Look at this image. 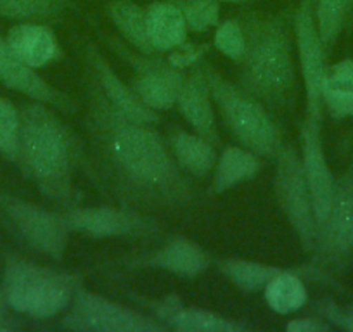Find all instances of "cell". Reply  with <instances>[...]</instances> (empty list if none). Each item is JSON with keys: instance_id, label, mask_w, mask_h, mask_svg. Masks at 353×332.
Here are the masks:
<instances>
[{"instance_id": "obj_1", "label": "cell", "mask_w": 353, "mask_h": 332, "mask_svg": "<svg viewBox=\"0 0 353 332\" xmlns=\"http://www.w3.org/2000/svg\"><path fill=\"white\" fill-rule=\"evenodd\" d=\"M85 104V145L101 191L144 213L175 211L194 201L191 177L179 168L159 132L120 116L88 73Z\"/></svg>"}, {"instance_id": "obj_2", "label": "cell", "mask_w": 353, "mask_h": 332, "mask_svg": "<svg viewBox=\"0 0 353 332\" xmlns=\"http://www.w3.org/2000/svg\"><path fill=\"white\" fill-rule=\"evenodd\" d=\"M21 113L19 168L37 191L50 203L71 208L77 203L78 174L94 180L87 145L68 127L56 110L42 103H26Z\"/></svg>"}, {"instance_id": "obj_3", "label": "cell", "mask_w": 353, "mask_h": 332, "mask_svg": "<svg viewBox=\"0 0 353 332\" xmlns=\"http://www.w3.org/2000/svg\"><path fill=\"white\" fill-rule=\"evenodd\" d=\"M237 19L246 35V50L237 63V85L270 113H293L298 99L293 16L244 12Z\"/></svg>"}, {"instance_id": "obj_4", "label": "cell", "mask_w": 353, "mask_h": 332, "mask_svg": "<svg viewBox=\"0 0 353 332\" xmlns=\"http://www.w3.org/2000/svg\"><path fill=\"white\" fill-rule=\"evenodd\" d=\"M83 286L77 273L63 272L8 253L0 289L14 313L32 320H52L70 308L74 293Z\"/></svg>"}, {"instance_id": "obj_5", "label": "cell", "mask_w": 353, "mask_h": 332, "mask_svg": "<svg viewBox=\"0 0 353 332\" xmlns=\"http://www.w3.org/2000/svg\"><path fill=\"white\" fill-rule=\"evenodd\" d=\"M205 71L215 110L230 137L261 159L274 161L286 144L272 113L213 68L205 64Z\"/></svg>"}, {"instance_id": "obj_6", "label": "cell", "mask_w": 353, "mask_h": 332, "mask_svg": "<svg viewBox=\"0 0 353 332\" xmlns=\"http://www.w3.org/2000/svg\"><path fill=\"white\" fill-rule=\"evenodd\" d=\"M0 222L12 237L37 255L56 263L66 256L71 232L57 211L0 189Z\"/></svg>"}, {"instance_id": "obj_7", "label": "cell", "mask_w": 353, "mask_h": 332, "mask_svg": "<svg viewBox=\"0 0 353 332\" xmlns=\"http://www.w3.org/2000/svg\"><path fill=\"white\" fill-rule=\"evenodd\" d=\"M59 327L74 332H165L154 315L111 301L80 286L70 308L59 317Z\"/></svg>"}, {"instance_id": "obj_8", "label": "cell", "mask_w": 353, "mask_h": 332, "mask_svg": "<svg viewBox=\"0 0 353 332\" xmlns=\"http://www.w3.org/2000/svg\"><path fill=\"white\" fill-rule=\"evenodd\" d=\"M71 234L88 239L158 240L165 230L151 215L128 206H71L59 213Z\"/></svg>"}, {"instance_id": "obj_9", "label": "cell", "mask_w": 353, "mask_h": 332, "mask_svg": "<svg viewBox=\"0 0 353 332\" xmlns=\"http://www.w3.org/2000/svg\"><path fill=\"white\" fill-rule=\"evenodd\" d=\"M274 194L281 211L296 234L305 253H312L317 240L319 225L315 220L314 201L305 177L300 151L293 145H284L276 159Z\"/></svg>"}, {"instance_id": "obj_10", "label": "cell", "mask_w": 353, "mask_h": 332, "mask_svg": "<svg viewBox=\"0 0 353 332\" xmlns=\"http://www.w3.org/2000/svg\"><path fill=\"white\" fill-rule=\"evenodd\" d=\"M353 262V163L336 178L331 209L317 232L312 265L324 273L341 272Z\"/></svg>"}, {"instance_id": "obj_11", "label": "cell", "mask_w": 353, "mask_h": 332, "mask_svg": "<svg viewBox=\"0 0 353 332\" xmlns=\"http://www.w3.org/2000/svg\"><path fill=\"white\" fill-rule=\"evenodd\" d=\"M110 49L134 70L137 76L130 81L142 103L154 111H168L175 106L176 96L185 80V71L173 66L159 52L145 54L132 49L114 37H104Z\"/></svg>"}, {"instance_id": "obj_12", "label": "cell", "mask_w": 353, "mask_h": 332, "mask_svg": "<svg viewBox=\"0 0 353 332\" xmlns=\"http://www.w3.org/2000/svg\"><path fill=\"white\" fill-rule=\"evenodd\" d=\"M293 37L298 66L303 80L307 118L322 121V89L327 73V50L322 43L315 21V0H300V6L293 12Z\"/></svg>"}, {"instance_id": "obj_13", "label": "cell", "mask_w": 353, "mask_h": 332, "mask_svg": "<svg viewBox=\"0 0 353 332\" xmlns=\"http://www.w3.org/2000/svg\"><path fill=\"white\" fill-rule=\"evenodd\" d=\"M0 83L26 99L52 107L61 114L71 116L80 111V106L70 94L54 87L40 76L39 71L19 59L4 37H0Z\"/></svg>"}, {"instance_id": "obj_14", "label": "cell", "mask_w": 353, "mask_h": 332, "mask_svg": "<svg viewBox=\"0 0 353 332\" xmlns=\"http://www.w3.org/2000/svg\"><path fill=\"white\" fill-rule=\"evenodd\" d=\"M83 59L87 64V73L96 80L104 99L120 116L135 121V123L152 125V127L161 123V116L158 111L151 110L142 103L130 83H125L121 80L120 74L113 70V66L97 50V47L87 43L83 47Z\"/></svg>"}, {"instance_id": "obj_15", "label": "cell", "mask_w": 353, "mask_h": 332, "mask_svg": "<svg viewBox=\"0 0 353 332\" xmlns=\"http://www.w3.org/2000/svg\"><path fill=\"white\" fill-rule=\"evenodd\" d=\"M128 270H161L181 279H196L213 267V256L188 237H175L151 253L128 256L120 263Z\"/></svg>"}, {"instance_id": "obj_16", "label": "cell", "mask_w": 353, "mask_h": 332, "mask_svg": "<svg viewBox=\"0 0 353 332\" xmlns=\"http://www.w3.org/2000/svg\"><path fill=\"white\" fill-rule=\"evenodd\" d=\"M321 123L322 121L305 118L300 128V158L312 192L315 220H317L319 227L331 209L336 191V177L329 166L327 156H325Z\"/></svg>"}, {"instance_id": "obj_17", "label": "cell", "mask_w": 353, "mask_h": 332, "mask_svg": "<svg viewBox=\"0 0 353 332\" xmlns=\"http://www.w3.org/2000/svg\"><path fill=\"white\" fill-rule=\"evenodd\" d=\"M175 106L196 134L219 147L220 135L219 127H216L215 104H213L212 92H210L205 64L194 66L191 73L185 76L184 83L179 90V96H176Z\"/></svg>"}, {"instance_id": "obj_18", "label": "cell", "mask_w": 353, "mask_h": 332, "mask_svg": "<svg viewBox=\"0 0 353 332\" xmlns=\"http://www.w3.org/2000/svg\"><path fill=\"white\" fill-rule=\"evenodd\" d=\"M145 307L152 311L161 324L173 331L184 332H241L246 331L248 325L227 318L215 311L198 307H185L173 294L158 301L142 300Z\"/></svg>"}, {"instance_id": "obj_19", "label": "cell", "mask_w": 353, "mask_h": 332, "mask_svg": "<svg viewBox=\"0 0 353 332\" xmlns=\"http://www.w3.org/2000/svg\"><path fill=\"white\" fill-rule=\"evenodd\" d=\"M11 49L33 70H42L64 59L56 32L47 23H18L6 35Z\"/></svg>"}, {"instance_id": "obj_20", "label": "cell", "mask_w": 353, "mask_h": 332, "mask_svg": "<svg viewBox=\"0 0 353 332\" xmlns=\"http://www.w3.org/2000/svg\"><path fill=\"white\" fill-rule=\"evenodd\" d=\"M327 277V273L319 270L312 263L301 269H286L265 286V303L277 315L296 313L308 301V291L303 279L329 282Z\"/></svg>"}, {"instance_id": "obj_21", "label": "cell", "mask_w": 353, "mask_h": 332, "mask_svg": "<svg viewBox=\"0 0 353 332\" xmlns=\"http://www.w3.org/2000/svg\"><path fill=\"white\" fill-rule=\"evenodd\" d=\"M168 149L182 172L189 177L205 178L215 168L216 145L203 138L201 135L191 134L182 128H173L168 134Z\"/></svg>"}, {"instance_id": "obj_22", "label": "cell", "mask_w": 353, "mask_h": 332, "mask_svg": "<svg viewBox=\"0 0 353 332\" xmlns=\"http://www.w3.org/2000/svg\"><path fill=\"white\" fill-rule=\"evenodd\" d=\"M148 37L154 52L166 54L188 42L189 28L181 11L168 0H154L145 8Z\"/></svg>"}, {"instance_id": "obj_23", "label": "cell", "mask_w": 353, "mask_h": 332, "mask_svg": "<svg viewBox=\"0 0 353 332\" xmlns=\"http://www.w3.org/2000/svg\"><path fill=\"white\" fill-rule=\"evenodd\" d=\"M261 158L243 145H227L219 154L213 168L212 191L223 194L237 185L250 182L260 174Z\"/></svg>"}, {"instance_id": "obj_24", "label": "cell", "mask_w": 353, "mask_h": 332, "mask_svg": "<svg viewBox=\"0 0 353 332\" xmlns=\"http://www.w3.org/2000/svg\"><path fill=\"white\" fill-rule=\"evenodd\" d=\"M322 103L332 120L353 116V59H341L327 66Z\"/></svg>"}, {"instance_id": "obj_25", "label": "cell", "mask_w": 353, "mask_h": 332, "mask_svg": "<svg viewBox=\"0 0 353 332\" xmlns=\"http://www.w3.org/2000/svg\"><path fill=\"white\" fill-rule=\"evenodd\" d=\"M104 9L114 28L132 49L145 54L154 52L148 37L145 8L135 4L132 0H110Z\"/></svg>"}, {"instance_id": "obj_26", "label": "cell", "mask_w": 353, "mask_h": 332, "mask_svg": "<svg viewBox=\"0 0 353 332\" xmlns=\"http://www.w3.org/2000/svg\"><path fill=\"white\" fill-rule=\"evenodd\" d=\"M213 267L244 294L263 291L274 277L286 270L283 267L244 258H213Z\"/></svg>"}, {"instance_id": "obj_27", "label": "cell", "mask_w": 353, "mask_h": 332, "mask_svg": "<svg viewBox=\"0 0 353 332\" xmlns=\"http://www.w3.org/2000/svg\"><path fill=\"white\" fill-rule=\"evenodd\" d=\"M66 0H0V18L18 23H56Z\"/></svg>"}, {"instance_id": "obj_28", "label": "cell", "mask_w": 353, "mask_h": 332, "mask_svg": "<svg viewBox=\"0 0 353 332\" xmlns=\"http://www.w3.org/2000/svg\"><path fill=\"white\" fill-rule=\"evenodd\" d=\"M353 0H315V21L327 54L338 42Z\"/></svg>"}, {"instance_id": "obj_29", "label": "cell", "mask_w": 353, "mask_h": 332, "mask_svg": "<svg viewBox=\"0 0 353 332\" xmlns=\"http://www.w3.org/2000/svg\"><path fill=\"white\" fill-rule=\"evenodd\" d=\"M21 145V113L11 101L0 97V158L18 166Z\"/></svg>"}, {"instance_id": "obj_30", "label": "cell", "mask_w": 353, "mask_h": 332, "mask_svg": "<svg viewBox=\"0 0 353 332\" xmlns=\"http://www.w3.org/2000/svg\"><path fill=\"white\" fill-rule=\"evenodd\" d=\"M184 16L191 33H205L220 23L222 4L215 0H168Z\"/></svg>"}, {"instance_id": "obj_31", "label": "cell", "mask_w": 353, "mask_h": 332, "mask_svg": "<svg viewBox=\"0 0 353 332\" xmlns=\"http://www.w3.org/2000/svg\"><path fill=\"white\" fill-rule=\"evenodd\" d=\"M213 45L232 63H239L246 50V35L239 19H225L215 26Z\"/></svg>"}, {"instance_id": "obj_32", "label": "cell", "mask_w": 353, "mask_h": 332, "mask_svg": "<svg viewBox=\"0 0 353 332\" xmlns=\"http://www.w3.org/2000/svg\"><path fill=\"white\" fill-rule=\"evenodd\" d=\"M314 308L327 324L343 329V331L353 332V310L339 308L338 304H334L329 300L319 301V303H315Z\"/></svg>"}, {"instance_id": "obj_33", "label": "cell", "mask_w": 353, "mask_h": 332, "mask_svg": "<svg viewBox=\"0 0 353 332\" xmlns=\"http://www.w3.org/2000/svg\"><path fill=\"white\" fill-rule=\"evenodd\" d=\"M205 52L206 45H189L185 42L182 47L172 50V56L168 57V61L173 66L181 68V70H188V68H194L196 63L201 59V56Z\"/></svg>"}, {"instance_id": "obj_34", "label": "cell", "mask_w": 353, "mask_h": 332, "mask_svg": "<svg viewBox=\"0 0 353 332\" xmlns=\"http://www.w3.org/2000/svg\"><path fill=\"white\" fill-rule=\"evenodd\" d=\"M332 325L327 324L324 318H312V317H303V318H293L286 324V331L290 332H324L331 331Z\"/></svg>"}, {"instance_id": "obj_35", "label": "cell", "mask_w": 353, "mask_h": 332, "mask_svg": "<svg viewBox=\"0 0 353 332\" xmlns=\"http://www.w3.org/2000/svg\"><path fill=\"white\" fill-rule=\"evenodd\" d=\"M11 308L6 303L4 294L0 289V331H14V329L21 327V324L18 322V318L11 313Z\"/></svg>"}, {"instance_id": "obj_36", "label": "cell", "mask_w": 353, "mask_h": 332, "mask_svg": "<svg viewBox=\"0 0 353 332\" xmlns=\"http://www.w3.org/2000/svg\"><path fill=\"white\" fill-rule=\"evenodd\" d=\"M215 2H220V4H234V6H248L254 4L258 0H215Z\"/></svg>"}]
</instances>
